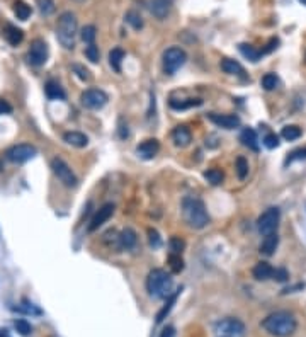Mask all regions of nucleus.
<instances>
[{"mask_svg":"<svg viewBox=\"0 0 306 337\" xmlns=\"http://www.w3.org/2000/svg\"><path fill=\"white\" fill-rule=\"evenodd\" d=\"M170 107L176 111H184V109H189V107H196V106H201L203 104V101L201 99H170Z\"/></svg>","mask_w":306,"mask_h":337,"instance_id":"a878e982","label":"nucleus"},{"mask_svg":"<svg viewBox=\"0 0 306 337\" xmlns=\"http://www.w3.org/2000/svg\"><path fill=\"white\" fill-rule=\"evenodd\" d=\"M264 145L267 146V148H276V146L279 145V137L274 133L267 135V137L264 138Z\"/></svg>","mask_w":306,"mask_h":337,"instance_id":"37998d69","label":"nucleus"},{"mask_svg":"<svg viewBox=\"0 0 306 337\" xmlns=\"http://www.w3.org/2000/svg\"><path fill=\"white\" fill-rule=\"evenodd\" d=\"M204 179L213 186H220L223 182V179H225V174H223L220 168H207L204 172Z\"/></svg>","mask_w":306,"mask_h":337,"instance_id":"c756f323","label":"nucleus"},{"mask_svg":"<svg viewBox=\"0 0 306 337\" xmlns=\"http://www.w3.org/2000/svg\"><path fill=\"white\" fill-rule=\"evenodd\" d=\"M4 36H5V40H7L12 46L21 45V43H23V40H24L23 29H19L17 26H12V24H7V26H5Z\"/></svg>","mask_w":306,"mask_h":337,"instance_id":"4be33fe9","label":"nucleus"},{"mask_svg":"<svg viewBox=\"0 0 306 337\" xmlns=\"http://www.w3.org/2000/svg\"><path fill=\"white\" fill-rule=\"evenodd\" d=\"M288 278H289V274L286 269H274V273H272V279H276L279 283L288 281Z\"/></svg>","mask_w":306,"mask_h":337,"instance_id":"a18cd8bd","label":"nucleus"},{"mask_svg":"<svg viewBox=\"0 0 306 337\" xmlns=\"http://www.w3.org/2000/svg\"><path fill=\"white\" fill-rule=\"evenodd\" d=\"M10 113H12V106H10L7 101L0 99V116H2V114H10Z\"/></svg>","mask_w":306,"mask_h":337,"instance_id":"49530a36","label":"nucleus"},{"mask_svg":"<svg viewBox=\"0 0 306 337\" xmlns=\"http://www.w3.org/2000/svg\"><path fill=\"white\" fill-rule=\"evenodd\" d=\"M126 23L136 31H140L141 28H143V19H141V15L136 12V10H129V12L126 14Z\"/></svg>","mask_w":306,"mask_h":337,"instance_id":"473e14b6","label":"nucleus"},{"mask_svg":"<svg viewBox=\"0 0 306 337\" xmlns=\"http://www.w3.org/2000/svg\"><path fill=\"white\" fill-rule=\"evenodd\" d=\"M148 240H150V246L153 249H158L162 246V238H160V235H158V232L155 230V228H148Z\"/></svg>","mask_w":306,"mask_h":337,"instance_id":"a19ab883","label":"nucleus"},{"mask_svg":"<svg viewBox=\"0 0 306 337\" xmlns=\"http://www.w3.org/2000/svg\"><path fill=\"white\" fill-rule=\"evenodd\" d=\"M45 92H46L48 99H51V101H63L65 97H67L63 87L60 85L56 80H48L45 85Z\"/></svg>","mask_w":306,"mask_h":337,"instance_id":"412c9836","label":"nucleus"},{"mask_svg":"<svg viewBox=\"0 0 306 337\" xmlns=\"http://www.w3.org/2000/svg\"><path fill=\"white\" fill-rule=\"evenodd\" d=\"M260 84L265 90H274L279 85V79H277L276 73H265L260 80Z\"/></svg>","mask_w":306,"mask_h":337,"instance_id":"72a5a7b5","label":"nucleus"},{"mask_svg":"<svg viewBox=\"0 0 306 337\" xmlns=\"http://www.w3.org/2000/svg\"><path fill=\"white\" fill-rule=\"evenodd\" d=\"M168 263H170V269L176 274L184 269V260H182V257H180V254H170L168 255Z\"/></svg>","mask_w":306,"mask_h":337,"instance_id":"c9c22d12","label":"nucleus"},{"mask_svg":"<svg viewBox=\"0 0 306 337\" xmlns=\"http://www.w3.org/2000/svg\"><path fill=\"white\" fill-rule=\"evenodd\" d=\"M118 238H119V247L124 249V251H131L136 246V242H138V235H136L133 228H124Z\"/></svg>","mask_w":306,"mask_h":337,"instance_id":"a211bd4d","label":"nucleus"},{"mask_svg":"<svg viewBox=\"0 0 306 337\" xmlns=\"http://www.w3.org/2000/svg\"><path fill=\"white\" fill-rule=\"evenodd\" d=\"M182 215L189 227L201 230L209 223V215L203 203V199L198 196H185L182 199Z\"/></svg>","mask_w":306,"mask_h":337,"instance_id":"f03ea898","label":"nucleus"},{"mask_svg":"<svg viewBox=\"0 0 306 337\" xmlns=\"http://www.w3.org/2000/svg\"><path fill=\"white\" fill-rule=\"evenodd\" d=\"M180 291H182V288H179L177 291H174V293H170V295L167 296V303L162 307L160 312L157 313V324H162L163 320L168 317L170 310L174 308V305H176V302H177V298H179V295H180Z\"/></svg>","mask_w":306,"mask_h":337,"instance_id":"6ab92c4d","label":"nucleus"},{"mask_svg":"<svg viewBox=\"0 0 306 337\" xmlns=\"http://www.w3.org/2000/svg\"><path fill=\"white\" fill-rule=\"evenodd\" d=\"M279 220H281L279 208L265 210L264 213L259 216V220H257V230L264 237L269 235V233H274L277 230V227H279Z\"/></svg>","mask_w":306,"mask_h":337,"instance_id":"1a4fd4ad","label":"nucleus"},{"mask_svg":"<svg viewBox=\"0 0 306 337\" xmlns=\"http://www.w3.org/2000/svg\"><path fill=\"white\" fill-rule=\"evenodd\" d=\"M14 325H15V330L21 334V335H29L31 332H32V327H31V324L27 322V320H24V319H17L14 322Z\"/></svg>","mask_w":306,"mask_h":337,"instance_id":"e433bc0d","label":"nucleus"},{"mask_svg":"<svg viewBox=\"0 0 306 337\" xmlns=\"http://www.w3.org/2000/svg\"><path fill=\"white\" fill-rule=\"evenodd\" d=\"M63 141L70 146H75V148H84L89 145V138L80 132H67L63 135Z\"/></svg>","mask_w":306,"mask_h":337,"instance_id":"f3484780","label":"nucleus"},{"mask_svg":"<svg viewBox=\"0 0 306 337\" xmlns=\"http://www.w3.org/2000/svg\"><path fill=\"white\" fill-rule=\"evenodd\" d=\"M124 60V51L121 50V48H114V50H111V53H109V65L112 67L114 72H121V63Z\"/></svg>","mask_w":306,"mask_h":337,"instance_id":"bb28decb","label":"nucleus"},{"mask_svg":"<svg viewBox=\"0 0 306 337\" xmlns=\"http://www.w3.org/2000/svg\"><path fill=\"white\" fill-rule=\"evenodd\" d=\"M303 159H306V150H303V148L294 150L293 154L288 157L286 164H291V162H294V160H303Z\"/></svg>","mask_w":306,"mask_h":337,"instance_id":"c03bdc74","label":"nucleus"},{"mask_svg":"<svg viewBox=\"0 0 306 337\" xmlns=\"http://www.w3.org/2000/svg\"><path fill=\"white\" fill-rule=\"evenodd\" d=\"M85 57L90 60L92 63H97L99 62V46L95 45V43H92V45H87L85 48Z\"/></svg>","mask_w":306,"mask_h":337,"instance_id":"4c0bfd02","label":"nucleus"},{"mask_svg":"<svg viewBox=\"0 0 306 337\" xmlns=\"http://www.w3.org/2000/svg\"><path fill=\"white\" fill-rule=\"evenodd\" d=\"M248 162L243 159V157H238L237 162H235V171H237V176L240 181H243V179H247L248 176Z\"/></svg>","mask_w":306,"mask_h":337,"instance_id":"2f4dec72","label":"nucleus"},{"mask_svg":"<svg viewBox=\"0 0 306 337\" xmlns=\"http://www.w3.org/2000/svg\"><path fill=\"white\" fill-rule=\"evenodd\" d=\"M48 60V45L43 40H34L27 51V62L32 67H41Z\"/></svg>","mask_w":306,"mask_h":337,"instance_id":"9b49d317","label":"nucleus"},{"mask_svg":"<svg viewBox=\"0 0 306 337\" xmlns=\"http://www.w3.org/2000/svg\"><path fill=\"white\" fill-rule=\"evenodd\" d=\"M272 273H274V268L269 263H257L255 268L252 269V274L257 281H267L272 278Z\"/></svg>","mask_w":306,"mask_h":337,"instance_id":"5701e85b","label":"nucleus"},{"mask_svg":"<svg viewBox=\"0 0 306 337\" xmlns=\"http://www.w3.org/2000/svg\"><path fill=\"white\" fill-rule=\"evenodd\" d=\"M301 135H303L301 128L296 126V124H289V126H284L282 132H281V137H282L284 140H288V141L298 140L299 137H301Z\"/></svg>","mask_w":306,"mask_h":337,"instance_id":"c85d7f7f","label":"nucleus"},{"mask_svg":"<svg viewBox=\"0 0 306 337\" xmlns=\"http://www.w3.org/2000/svg\"><path fill=\"white\" fill-rule=\"evenodd\" d=\"M215 332L220 337H245L247 327H245L242 320L235 317H226L218 320L215 324Z\"/></svg>","mask_w":306,"mask_h":337,"instance_id":"39448f33","label":"nucleus"},{"mask_svg":"<svg viewBox=\"0 0 306 337\" xmlns=\"http://www.w3.org/2000/svg\"><path fill=\"white\" fill-rule=\"evenodd\" d=\"M207 119L211 123H215L216 126H221L225 129H235L240 126V118L237 114H218V113H209Z\"/></svg>","mask_w":306,"mask_h":337,"instance_id":"f8f14e48","label":"nucleus"},{"mask_svg":"<svg viewBox=\"0 0 306 337\" xmlns=\"http://www.w3.org/2000/svg\"><path fill=\"white\" fill-rule=\"evenodd\" d=\"M119 137H121V138H126L128 137V126H124L123 121H121V124H119Z\"/></svg>","mask_w":306,"mask_h":337,"instance_id":"09e8293b","label":"nucleus"},{"mask_svg":"<svg viewBox=\"0 0 306 337\" xmlns=\"http://www.w3.org/2000/svg\"><path fill=\"white\" fill-rule=\"evenodd\" d=\"M238 50H240V53H242V55H243L245 58H248L250 62H259L260 57H262V53H260V51H257L254 46L245 45V43H242V45L238 46Z\"/></svg>","mask_w":306,"mask_h":337,"instance_id":"7c9ffc66","label":"nucleus"},{"mask_svg":"<svg viewBox=\"0 0 306 337\" xmlns=\"http://www.w3.org/2000/svg\"><path fill=\"white\" fill-rule=\"evenodd\" d=\"M221 70L225 73H228V75H243L245 73V70H243V67L240 65L238 62H235V60H232V58H225L221 62Z\"/></svg>","mask_w":306,"mask_h":337,"instance_id":"393cba45","label":"nucleus"},{"mask_svg":"<svg viewBox=\"0 0 306 337\" xmlns=\"http://www.w3.org/2000/svg\"><path fill=\"white\" fill-rule=\"evenodd\" d=\"M36 155H37V148L34 145H29V143L14 145L5 152V159L9 162H12V164H26L27 160L34 159Z\"/></svg>","mask_w":306,"mask_h":337,"instance_id":"6e6552de","label":"nucleus"},{"mask_svg":"<svg viewBox=\"0 0 306 337\" xmlns=\"http://www.w3.org/2000/svg\"><path fill=\"white\" fill-rule=\"evenodd\" d=\"M174 0H150V12L157 19H165L172 10Z\"/></svg>","mask_w":306,"mask_h":337,"instance_id":"dca6fc26","label":"nucleus"},{"mask_svg":"<svg viewBox=\"0 0 306 337\" xmlns=\"http://www.w3.org/2000/svg\"><path fill=\"white\" fill-rule=\"evenodd\" d=\"M172 278L167 271L163 269H153L150 271L148 278H146V291L155 300H165L172 293Z\"/></svg>","mask_w":306,"mask_h":337,"instance_id":"20e7f679","label":"nucleus"},{"mask_svg":"<svg viewBox=\"0 0 306 337\" xmlns=\"http://www.w3.org/2000/svg\"><path fill=\"white\" fill-rule=\"evenodd\" d=\"M158 150H160V143H158V140L155 138H148V140L141 141V143L136 146V154L145 160L153 159V157L158 154Z\"/></svg>","mask_w":306,"mask_h":337,"instance_id":"4468645a","label":"nucleus"},{"mask_svg":"<svg viewBox=\"0 0 306 337\" xmlns=\"http://www.w3.org/2000/svg\"><path fill=\"white\" fill-rule=\"evenodd\" d=\"M185 60H187V55H185V51L182 48H179V46L168 48V50L163 51V57H162L163 72L167 75H174L180 67H184Z\"/></svg>","mask_w":306,"mask_h":337,"instance_id":"423d86ee","label":"nucleus"},{"mask_svg":"<svg viewBox=\"0 0 306 337\" xmlns=\"http://www.w3.org/2000/svg\"><path fill=\"white\" fill-rule=\"evenodd\" d=\"M160 337H176V329L168 325V327L163 329V332L160 334Z\"/></svg>","mask_w":306,"mask_h":337,"instance_id":"de8ad7c7","label":"nucleus"},{"mask_svg":"<svg viewBox=\"0 0 306 337\" xmlns=\"http://www.w3.org/2000/svg\"><path fill=\"white\" fill-rule=\"evenodd\" d=\"M301 2H304V4H306V0H301Z\"/></svg>","mask_w":306,"mask_h":337,"instance_id":"8fccbe9b","label":"nucleus"},{"mask_svg":"<svg viewBox=\"0 0 306 337\" xmlns=\"http://www.w3.org/2000/svg\"><path fill=\"white\" fill-rule=\"evenodd\" d=\"M50 165H51L53 174L58 177V181L62 182L63 186H67V188H76V186H79V179H76L73 171L70 168V165L63 159H60V157H54Z\"/></svg>","mask_w":306,"mask_h":337,"instance_id":"0eeeda50","label":"nucleus"},{"mask_svg":"<svg viewBox=\"0 0 306 337\" xmlns=\"http://www.w3.org/2000/svg\"><path fill=\"white\" fill-rule=\"evenodd\" d=\"M114 215V204L112 203H107L104 204L102 208H99V211L94 215V218L90 220V225H89V232H95L97 228L102 227L106 221L111 218V216Z\"/></svg>","mask_w":306,"mask_h":337,"instance_id":"ddd939ff","label":"nucleus"},{"mask_svg":"<svg viewBox=\"0 0 306 337\" xmlns=\"http://www.w3.org/2000/svg\"><path fill=\"white\" fill-rule=\"evenodd\" d=\"M76 32H79V21L73 12H63L58 17L56 23V40L65 50H73L75 48V40Z\"/></svg>","mask_w":306,"mask_h":337,"instance_id":"7ed1b4c3","label":"nucleus"},{"mask_svg":"<svg viewBox=\"0 0 306 337\" xmlns=\"http://www.w3.org/2000/svg\"><path fill=\"white\" fill-rule=\"evenodd\" d=\"M107 101H109L107 94L101 89H87L80 96L82 106H85L87 109H102L107 104Z\"/></svg>","mask_w":306,"mask_h":337,"instance_id":"9d476101","label":"nucleus"},{"mask_svg":"<svg viewBox=\"0 0 306 337\" xmlns=\"http://www.w3.org/2000/svg\"><path fill=\"white\" fill-rule=\"evenodd\" d=\"M95 36H97V29L95 26H85L84 29H82V40H84V43H87V45H92V43L95 41Z\"/></svg>","mask_w":306,"mask_h":337,"instance_id":"f704fd0d","label":"nucleus"},{"mask_svg":"<svg viewBox=\"0 0 306 337\" xmlns=\"http://www.w3.org/2000/svg\"><path fill=\"white\" fill-rule=\"evenodd\" d=\"M37 5H40V10L43 15H50L54 12V2L53 0H37Z\"/></svg>","mask_w":306,"mask_h":337,"instance_id":"ea45409f","label":"nucleus"},{"mask_svg":"<svg viewBox=\"0 0 306 337\" xmlns=\"http://www.w3.org/2000/svg\"><path fill=\"white\" fill-rule=\"evenodd\" d=\"M31 12H32V9H31L26 2H23V0H15V4H14V14L17 15V19L27 21V19H29Z\"/></svg>","mask_w":306,"mask_h":337,"instance_id":"cd10ccee","label":"nucleus"},{"mask_svg":"<svg viewBox=\"0 0 306 337\" xmlns=\"http://www.w3.org/2000/svg\"><path fill=\"white\" fill-rule=\"evenodd\" d=\"M172 141H174V145L179 146V148H185V146H189L190 141H193V133H190V129L187 126L180 124V126L174 128Z\"/></svg>","mask_w":306,"mask_h":337,"instance_id":"2eb2a0df","label":"nucleus"},{"mask_svg":"<svg viewBox=\"0 0 306 337\" xmlns=\"http://www.w3.org/2000/svg\"><path fill=\"white\" fill-rule=\"evenodd\" d=\"M260 325L267 334H271L274 337H289L296 332L298 322H296V317H294L291 312L279 310V312L267 315V317L262 320Z\"/></svg>","mask_w":306,"mask_h":337,"instance_id":"f257e3e1","label":"nucleus"},{"mask_svg":"<svg viewBox=\"0 0 306 337\" xmlns=\"http://www.w3.org/2000/svg\"><path fill=\"white\" fill-rule=\"evenodd\" d=\"M168 246H170L172 254H180V252L184 251L185 242L182 240V238H179V237H172L170 240H168Z\"/></svg>","mask_w":306,"mask_h":337,"instance_id":"58836bf2","label":"nucleus"},{"mask_svg":"<svg viewBox=\"0 0 306 337\" xmlns=\"http://www.w3.org/2000/svg\"><path fill=\"white\" fill-rule=\"evenodd\" d=\"M277 246H279V237H277V233H269V235L264 237V240L260 244V252L264 255H272L276 251H277Z\"/></svg>","mask_w":306,"mask_h":337,"instance_id":"aec40b11","label":"nucleus"},{"mask_svg":"<svg viewBox=\"0 0 306 337\" xmlns=\"http://www.w3.org/2000/svg\"><path fill=\"white\" fill-rule=\"evenodd\" d=\"M72 68H73V72L79 75L80 80H90V72H89V70H87L85 67H82V65H76V63H75Z\"/></svg>","mask_w":306,"mask_h":337,"instance_id":"79ce46f5","label":"nucleus"},{"mask_svg":"<svg viewBox=\"0 0 306 337\" xmlns=\"http://www.w3.org/2000/svg\"><path fill=\"white\" fill-rule=\"evenodd\" d=\"M240 141H242L245 146H248L250 150H254V152L259 150V143H257V133L254 132L252 128H245L243 132L240 133Z\"/></svg>","mask_w":306,"mask_h":337,"instance_id":"b1692460","label":"nucleus"}]
</instances>
